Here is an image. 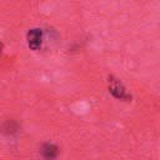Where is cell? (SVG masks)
<instances>
[{
	"instance_id": "1",
	"label": "cell",
	"mask_w": 160,
	"mask_h": 160,
	"mask_svg": "<svg viewBox=\"0 0 160 160\" xmlns=\"http://www.w3.org/2000/svg\"><path fill=\"white\" fill-rule=\"evenodd\" d=\"M109 91L116 99H120V100H129V99H131V96L126 92L124 85L118 79H115L112 76H109Z\"/></svg>"
},
{
	"instance_id": "4",
	"label": "cell",
	"mask_w": 160,
	"mask_h": 160,
	"mask_svg": "<svg viewBox=\"0 0 160 160\" xmlns=\"http://www.w3.org/2000/svg\"><path fill=\"white\" fill-rule=\"evenodd\" d=\"M0 49H1V44H0Z\"/></svg>"
},
{
	"instance_id": "3",
	"label": "cell",
	"mask_w": 160,
	"mask_h": 160,
	"mask_svg": "<svg viewBox=\"0 0 160 160\" xmlns=\"http://www.w3.org/2000/svg\"><path fill=\"white\" fill-rule=\"evenodd\" d=\"M58 154H59V149L54 144L46 142L41 148V155H42V158L45 160H54L58 156Z\"/></svg>"
},
{
	"instance_id": "2",
	"label": "cell",
	"mask_w": 160,
	"mask_h": 160,
	"mask_svg": "<svg viewBox=\"0 0 160 160\" xmlns=\"http://www.w3.org/2000/svg\"><path fill=\"white\" fill-rule=\"evenodd\" d=\"M26 39H28V45L31 50H39L42 41V31L40 29H31L29 30Z\"/></svg>"
}]
</instances>
